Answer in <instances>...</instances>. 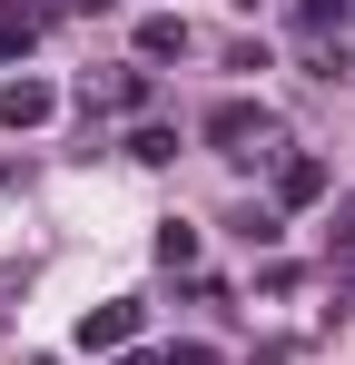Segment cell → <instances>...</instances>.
<instances>
[{
  "mask_svg": "<svg viewBox=\"0 0 355 365\" xmlns=\"http://www.w3.org/2000/svg\"><path fill=\"white\" fill-rule=\"evenodd\" d=\"M326 237L346 247V267H355V197H346V207H336V217H326Z\"/></svg>",
  "mask_w": 355,
  "mask_h": 365,
  "instance_id": "10",
  "label": "cell"
},
{
  "mask_svg": "<svg viewBox=\"0 0 355 365\" xmlns=\"http://www.w3.org/2000/svg\"><path fill=\"white\" fill-rule=\"evenodd\" d=\"M316 197H326V158L316 148H287L277 158V207H316Z\"/></svg>",
  "mask_w": 355,
  "mask_h": 365,
  "instance_id": "3",
  "label": "cell"
},
{
  "mask_svg": "<svg viewBox=\"0 0 355 365\" xmlns=\"http://www.w3.org/2000/svg\"><path fill=\"white\" fill-rule=\"evenodd\" d=\"M109 365H168V356H109Z\"/></svg>",
  "mask_w": 355,
  "mask_h": 365,
  "instance_id": "13",
  "label": "cell"
},
{
  "mask_svg": "<svg viewBox=\"0 0 355 365\" xmlns=\"http://www.w3.org/2000/svg\"><path fill=\"white\" fill-rule=\"evenodd\" d=\"M30 40H40V20H30V10H0V60H20Z\"/></svg>",
  "mask_w": 355,
  "mask_h": 365,
  "instance_id": "8",
  "label": "cell"
},
{
  "mask_svg": "<svg viewBox=\"0 0 355 365\" xmlns=\"http://www.w3.org/2000/svg\"><path fill=\"white\" fill-rule=\"evenodd\" d=\"M207 148H217V158H277V119H267L257 99H217V109H207Z\"/></svg>",
  "mask_w": 355,
  "mask_h": 365,
  "instance_id": "1",
  "label": "cell"
},
{
  "mask_svg": "<svg viewBox=\"0 0 355 365\" xmlns=\"http://www.w3.org/2000/svg\"><path fill=\"white\" fill-rule=\"evenodd\" d=\"M50 10H99V0H50Z\"/></svg>",
  "mask_w": 355,
  "mask_h": 365,
  "instance_id": "14",
  "label": "cell"
},
{
  "mask_svg": "<svg viewBox=\"0 0 355 365\" xmlns=\"http://www.w3.org/2000/svg\"><path fill=\"white\" fill-rule=\"evenodd\" d=\"M336 297H346V306H355V267H346V277H336Z\"/></svg>",
  "mask_w": 355,
  "mask_h": 365,
  "instance_id": "12",
  "label": "cell"
},
{
  "mask_svg": "<svg viewBox=\"0 0 355 365\" xmlns=\"http://www.w3.org/2000/svg\"><path fill=\"white\" fill-rule=\"evenodd\" d=\"M99 99H109V109H138L148 79H138V69H109V79H99V69H89V109H99Z\"/></svg>",
  "mask_w": 355,
  "mask_h": 365,
  "instance_id": "6",
  "label": "cell"
},
{
  "mask_svg": "<svg viewBox=\"0 0 355 365\" xmlns=\"http://www.w3.org/2000/svg\"><path fill=\"white\" fill-rule=\"evenodd\" d=\"M158 267H197V227L168 217V227H158Z\"/></svg>",
  "mask_w": 355,
  "mask_h": 365,
  "instance_id": "7",
  "label": "cell"
},
{
  "mask_svg": "<svg viewBox=\"0 0 355 365\" xmlns=\"http://www.w3.org/2000/svg\"><path fill=\"white\" fill-rule=\"evenodd\" d=\"M138 326H148V306H138V297H109V306H89V316H79V346H89V356H128V336H138Z\"/></svg>",
  "mask_w": 355,
  "mask_h": 365,
  "instance_id": "2",
  "label": "cell"
},
{
  "mask_svg": "<svg viewBox=\"0 0 355 365\" xmlns=\"http://www.w3.org/2000/svg\"><path fill=\"white\" fill-rule=\"evenodd\" d=\"M128 158H138V168H168L178 138H168V128H138V138H128Z\"/></svg>",
  "mask_w": 355,
  "mask_h": 365,
  "instance_id": "9",
  "label": "cell"
},
{
  "mask_svg": "<svg viewBox=\"0 0 355 365\" xmlns=\"http://www.w3.org/2000/svg\"><path fill=\"white\" fill-rule=\"evenodd\" d=\"M138 60H187V20H138Z\"/></svg>",
  "mask_w": 355,
  "mask_h": 365,
  "instance_id": "5",
  "label": "cell"
},
{
  "mask_svg": "<svg viewBox=\"0 0 355 365\" xmlns=\"http://www.w3.org/2000/svg\"><path fill=\"white\" fill-rule=\"evenodd\" d=\"M168 365H217V356H207V346H168Z\"/></svg>",
  "mask_w": 355,
  "mask_h": 365,
  "instance_id": "11",
  "label": "cell"
},
{
  "mask_svg": "<svg viewBox=\"0 0 355 365\" xmlns=\"http://www.w3.org/2000/svg\"><path fill=\"white\" fill-rule=\"evenodd\" d=\"M50 109H59L50 79H0V128H40Z\"/></svg>",
  "mask_w": 355,
  "mask_h": 365,
  "instance_id": "4",
  "label": "cell"
}]
</instances>
